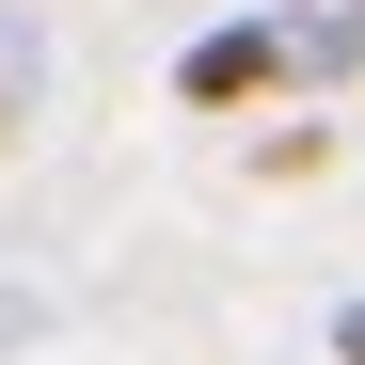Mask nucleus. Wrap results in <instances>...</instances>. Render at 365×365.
<instances>
[{"label": "nucleus", "mask_w": 365, "mask_h": 365, "mask_svg": "<svg viewBox=\"0 0 365 365\" xmlns=\"http://www.w3.org/2000/svg\"><path fill=\"white\" fill-rule=\"evenodd\" d=\"M270 80H286V32L270 16H222V32H191V64H175L191 111H238V96H270Z\"/></svg>", "instance_id": "f257e3e1"}, {"label": "nucleus", "mask_w": 365, "mask_h": 365, "mask_svg": "<svg viewBox=\"0 0 365 365\" xmlns=\"http://www.w3.org/2000/svg\"><path fill=\"white\" fill-rule=\"evenodd\" d=\"M286 64H318V80H349V64H365V16H302V32H286Z\"/></svg>", "instance_id": "f03ea898"}, {"label": "nucleus", "mask_w": 365, "mask_h": 365, "mask_svg": "<svg viewBox=\"0 0 365 365\" xmlns=\"http://www.w3.org/2000/svg\"><path fill=\"white\" fill-rule=\"evenodd\" d=\"M48 334V286H16V270H0V349H32Z\"/></svg>", "instance_id": "7ed1b4c3"}, {"label": "nucleus", "mask_w": 365, "mask_h": 365, "mask_svg": "<svg viewBox=\"0 0 365 365\" xmlns=\"http://www.w3.org/2000/svg\"><path fill=\"white\" fill-rule=\"evenodd\" d=\"M334 365H365V302H334Z\"/></svg>", "instance_id": "20e7f679"}, {"label": "nucleus", "mask_w": 365, "mask_h": 365, "mask_svg": "<svg viewBox=\"0 0 365 365\" xmlns=\"http://www.w3.org/2000/svg\"><path fill=\"white\" fill-rule=\"evenodd\" d=\"M0 143H16V48H0Z\"/></svg>", "instance_id": "39448f33"}]
</instances>
